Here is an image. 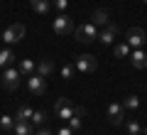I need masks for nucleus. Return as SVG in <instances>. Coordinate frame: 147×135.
<instances>
[{
	"label": "nucleus",
	"mask_w": 147,
	"mask_h": 135,
	"mask_svg": "<svg viewBox=\"0 0 147 135\" xmlns=\"http://www.w3.org/2000/svg\"><path fill=\"white\" fill-rule=\"evenodd\" d=\"M20 81H22V74H20V69H15V66H7L5 71H3V86H5L7 91H17V88H20Z\"/></svg>",
	"instance_id": "obj_1"
},
{
	"label": "nucleus",
	"mask_w": 147,
	"mask_h": 135,
	"mask_svg": "<svg viewBox=\"0 0 147 135\" xmlns=\"http://www.w3.org/2000/svg\"><path fill=\"white\" fill-rule=\"evenodd\" d=\"M52 27H54V32H57L59 37H66V35H71L74 32V20L69 15H57L54 17V22H52Z\"/></svg>",
	"instance_id": "obj_2"
},
{
	"label": "nucleus",
	"mask_w": 147,
	"mask_h": 135,
	"mask_svg": "<svg viewBox=\"0 0 147 135\" xmlns=\"http://www.w3.org/2000/svg\"><path fill=\"white\" fill-rule=\"evenodd\" d=\"M25 37V25H20V22H15V25H10L3 35H0V39L5 42V44H17V42Z\"/></svg>",
	"instance_id": "obj_3"
},
{
	"label": "nucleus",
	"mask_w": 147,
	"mask_h": 135,
	"mask_svg": "<svg viewBox=\"0 0 147 135\" xmlns=\"http://www.w3.org/2000/svg\"><path fill=\"white\" fill-rule=\"evenodd\" d=\"M76 69H79L81 74H93L96 69H98V59H96L93 54H81V57L76 59Z\"/></svg>",
	"instance_id": "obj_4"
},
{
	"label": "nucleus",
	"mask_w": 147,
	"mask_h": 135,
	"mask_svg": "<svg viewBox=\"0 0 147 135\" xmlns=\"http://www.w3.org/2000/svg\"><path fill=\"white\" fill-rule=\"evenodd\" d=\"M76 39L79 42H93V39H98V30H96V25L93 22H88V25H81V27H76Z\"/></svg>",
	"instance_id": "obj_5"
},
{
	"label": "nucleus",
	"mask_w": 147,
	"mask_h": 135,
	"mask_svg": "<svg viewBox=\"0 0 147 135\" xmlns=\"http://www.w3.org/2000/svg\"><path fill=\"white\" fill-rule=\"evenodd\" d=\"M74 115V106L69 103V98H59L57 106H54V118H61V120H69Z\"/></svg>",
	"instance_id": "obj_6"
},
{
	"label": "nucleus",
	"mask_w": 147,
	"mask_h": 135,
	"mask_svg": "<svg viewBox=\"0 0 147 135\" xmlns=\"http://www.w3.org/2000/svg\"><path fill=\"white\" fill-rule=\"evenodd\" d=\"M27 88H30L34 96H42L44 88H47V81H44V76H39V74H32V76H27Z\"/></svg>",
	"instance_id": "obj_7"
},
{
	"label": "nucleus",
	"mask_w": 147,
	"mask_h": 135,
	"mask_svg": "<svg viewBox=\"0 0 147 135\" xmlns=\"http://www.w3.org/2000/svg\"><path fill=\"white\" fill-rule=\"evenodd\" d=\"M108 120L113 125H120L125 120V106L123 103H110L108 106Z\"/></svg>",
	"instance_id": "obj_8"
},
{
	"label": "nucleus",
	"mask_w": 147,
	"mask_h": 135,
	"mask_svg": "<svg viewBox=\"0 0 147 135\" xmlns=\"http://www.w3.org/2000/svg\"><path fill=\"white\" fill-rule=\"evenodd\" d=\"M127 44L135 49H140L142 44H145V30L142 27H132V30H127Z\"/></svg>",
	"instance_id": "obj_9"
},
{
	"label": "nucleus",
	"mask_w": 147,
	"mask_h": 135,
	"mask_svg": "<svg viewBox=\"0 0 147 135\" xmlns=\"http://www.w3.org/2000/svg\"><path fill=\"white\" fill-rule=\"evenodd\" d=\"M118 32H120V30H118L115 25H110V22H108V25L98 32V42H103V44H113L115 37H118Z\"/></svg>",
	"instance_id": "obj_10"
},
{
	"label": "nucleus",
	"mask_w": 147,
	"mask_h": 135,
	"mask_svg": "<svg viewBox=\"0 0 147 135\" xmlns=\"http://www.w3.org/2000/svg\"><path fill=\"white\" fill-rule=\"evenodd\" d=\"M30 5L34 12H39V15H49V10H52V0H30Z\"/></svg>",
	"instance_id": "obj_11"
},
{
	"label": "nucleus",
	"mask_w": 147,
	"mask_h": 135,
	"mask_svg": "<svg viewBox=\"0 0 147 135\" xmlns=\"http://www.w3.org/2000/svg\"><path fill=\"white\" fill-rule=\"evenodd\" d=\"M130 59H132V66L135 69H145L147 66V52H142V49H135V52L130 54Z\"/></svg>",
	"instance_id": "obj_12"
},
{
	"label": "nucleus",
	"mask_w": 147,
	"mask_h": 135,
	"mask_svg": "<svg viewBox=\"0 0 147 135\" xmlns=\"http://www.w3.org/2000/svg\"><path fill=\"white\" fill-rule=\"evenodd\" d=\"M84 115H86V111L81 108V106H79V108H74V115L69 118V128H71L74 133H76V130L81 128V118H84Z\"/></svg>",
	"instance_id": "obj_13"
},
{
	"label": "nucleus",
	"mask_w": 147,
	"mask_h": 135,
	"mask_svg": "<svg viewBox=\"0 0 147 135\" xmlns=\"http://www.w3.org/2000/svg\"><path fill=\"white\" fill-rule=\"evenodd\" d=\"M52 71H54V64H52V59H42V62L37 64V74H39V76H44V79H47Z\"/></svg>",
	"instance_id": "obj_14"
},
{
	"label": "nucleus",
	"mask_w": 147,
	"mask_h": 135,
	"mask_svg": "<svg viewBox=\"0 0 147 135\" xmlns=\"http://www.w3.org/2000/svg\"><path fill=\"white\" fill-rule=\"evenodd\" d=\"M15 135H34V128L30 125V120L27 123H20V120H15V130H12Z\"/></svg>",
	"instance_id": "obj_15"
},
{
	"label": "nucleus",
	"mask_w": 147,
	"mask_h": 135,
	"mask_svg": "<svg viewBox=\"0 0 147 135\" xmlns=\"http://www.w3.org/2000/svg\"><path fill=\"white\" fill-rule=\"evenodd\" d=\"M32 113H34V111H32L30 106H20V108H17V113H15V120H20V123H27V120L32 118Z\"/></svg>",
	"instance_id": "obj_16"
},
{
	"label": "nucleus",
	"mask_w": 147,
	"mask_h": 135,
	"mask_svg": "<svg viewBox=\"0 0 147 135\" xmlns=\"http://www.w3.org/2000/svg\"><path fill=\"white\" fill-rule=\"evenodd\" d=\"M91 20H93V25H108V10H103V7H98V10L93 12V17H91Z\"/></svg>",
	"instance_id": "obj_17"
},
{
	"label": "nucleus",
	"mask_w": 147,
	"mask_h": 135,
	"mask_svg": "<svg viewBox=\"0 0 147 135\" xmlns=\"http://www.w3.org/2000/svg\"><path fill=\"white\" fill-rule=\"evenodd\" d=\"M12 59H15V52H12L10 47H5L3 52H0V66H10Z\"/></svg>",
	"instance_id": "obj_18"
},
{
	"label": "nucleus",
	"mask_w": 147,
	"mask_h": 135,
	"mask_svg": "<svg viewBox=\"0 0 147 135\" xmlns=\"http://www.w3.org/2000/svg\"><path fill=\"white\" fill-rule=\"evenodd\" d=\"M20 74L22 76H32L34 74V62L32 59H22L20 62Z\"/></svg>",
	"instance_id": "obj_19"
},
{
	"label": "nucleus",
	"mask_w": 147,
	"mask_h": 135,
	"mask_svg": "<svg viewBox=\"0 0 147 135\" xmlns=\"http://www.w3.org/2000/svg\"><path fill=\"white\" fill-rule=\"evenodd\" d=\"M113 52H115V57H118V59H127V57H130V44H127V42H123V44H115V49H113Z\"/></svg>",
	"instance_id": "obj_20"
},
{
	"label": "nucleus",
	"mask_w": 147,
	"mask_h": 135,
	"mask_svg": "<svg viewBox=\"0 0 147 135\" xmlns=\"http://www.w3.org/2000/svg\"><path fill=\"white\" fill-rule=\"evenodd\" d=\"M0 128L7 130V133H12V130H15V118H12V115H3V118H0Z\"/></svg>",
	"instance_id": "obj_21"
},
{
	"label": "nucleus",
	"mask_w": 147,
	"mask_h": 135,
	"mask_svg": "<svg viewBox=\"0 0 147 135\" xmlns=\"http://www.w3.org/2000/svg\"><path fill=\"white\" fill-rule=\"evenodd\" d=\"M44 120H47V113H44V111H34L32 118H30V123H32V125H42Z\"/></svg>",
	"instance_id": "obj_22"
},
{
	"label": "nucleus",
	"mask_w": 147,
	"mask_h": 135,
	"mask_svg": "<svg viewBox=\"0 0 147 135\" xmlns=\"http://www.w3.org/2000/svg\"><path fill=\"white\" fill-rule=\"evenodd\" d=\"M123 106H125V108H130V111H135L137 106H140V98H137V96H127V98L123 101Z\"/></svg>",
	"instance_id": "obj_23"
},
{
	"label": "nucleus",
	"mask_w": 147,
	"mask_h": 135,
	"mask_svg": "<svg viewBox=\"0 0 147 135\" xmlns=\"http://www.w3.org/2000/svg\"><path fill=\"white\" fill-rule=\"evenodd\" d=\"M127 133H130V135H140L142 133L140 123H137V120H130V123H127Z\"/></svg>",
	"instance_id": "obj_24"
},
{
	"label": "nucleus",
	"mask_w": 147,
	"mask_h": 135,
	"mask_svg": "<svg viewBox=\"0 0 147 135\" xmlns=\"http://www.w3.org/2000/svg\"><path fill=\"white\" fill-rule=\"evenodd\" d=\"M61 79H74V66L71 64H66V66L61 69Z\"/></svg>",
	"instance_id": "obj_25"
},
{
	"label": "nucleus",
	"mask_w": 147,
	"mask_h": 135,
	"mask_svg": "<svg viewBox=\"0 0 147 135\" xmlns=\"http://www.w3.org/2000/svg\"><path fill=\"white\" fill-rule=\"evenodd\" d=\"M54 7H57V10H66V7H69V0H54Z\"/></svg>",
	"instance_id": "obj_26"
},
{
	"label": "nucleus",
	"mask_w": 147,
	"mask_h": 135,
	"mask_svg": "<svg viewBox=\"0 0 147 135\" xmlns=\"http://www.w3.org/2000/svg\"><path fill=\"white\" fill-rule=\"evenodd\" d=\"M57 135H74V130L66 125V128H59V130H57Z\"/></svg>",
	"instance_id": "obj_27"
},
{
	"label": "nucleus",
	"mask_w": 147,
	"mask_h": 135,
	"mask_svg": "<svg viewBox=\"0 0 147 135\" xmlns=\"http://www.w3.org/2000/svg\"><path fill=\"white\" fill-rule=\"evenodd\" d=\"M34 135H54V133H52V130H47V128H42V130H37Z\"/></svg>",
	"instance_id": "obj_28"
},
{
	"label": "nucleus",
	"mask_w": 147,
	"mask_h": 135,
	"mask_svg": "<svg viewBox=\"0 0 147 135\" xmlns=\"http://www.w3.org/2000/svg\"><path fill=\"white\" fill-rule=\"evenodd\" d=\"M0 35H3V32H0Z\"/></svg>",
	"instance_id": "obj_29"
},
{
	"label": "nucleus",
	"mask_w": 147,
	"mask_h": 135,
	"mask_svg": "<svg viewBox=\"0 0 147 135\" xmlns=\"http://www.w3.org/2000/svg\"><path fill=\"white\" fill-rule=\"evenodd\" d=\"M145 3H147V0H145Z\"/></svg>",
	"instance_id": "obj_30"
},
{
	"label": "nucleus",
	"mask_w": 147,
	"mask_h": 135,
	"mask_svg": "<svg viewBox=\"0 0 147 135\" xmlns=\"http://www.w3.org/2000/svg\"><path fill=\"white\" fill-rule=\"evenodd\" d=\"M140 135H142V133H140Z\"/></svg>",
	"instance_id": "obj_31"
}]
</instances>
